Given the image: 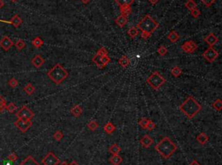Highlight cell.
Wrapping results in <instances>:
<instances>
[{
  "label": "cell",
  "mask_w": 222,
  "mask_h": 165,
  "mask_svg": "<svg viewBox=\"0 0 222 165\" xmlns=\"http://www.w3.org/2000/svg\"><path fill=\"white\" fill-rule=\"evenodd\" d=\"M177 146L175 145L169 137H163L158 144L155 145V150L163 156L165 159L169 158L171 156L174 154V152L176 150Z\"/></svg>",
  "instance_id": "1"
},
{
  "label": "cell",
  "mask_w": 222,
  "mask_h": 165,
  "mask_svg": "<svg viewBox=\"0 0 222 165\" xmlns=\"http://www.w3.org/2000/svg\"><path fill=\"white\" fill-rule=\"evenodd\" d=\"M180 109L188 118H193L201 111V107L194 98L189 96L180 106Z\"/></svg>",
  "instance_id": "2"
},
{
  "label": "cell",
  "mask_w": 222,
  "mask_h": 165,
  "mask_svg": "<svg viewBox=\"0 0 222 165\" xmlns=\"http://www.w3.org/2000/svg\"><path fill=\"white\" fill-rule=\"evenodd\" d=\"M47 75L54 83L59 85L68 77V72L60 63H58L49 71Z\"/></svg>",
  "instance_id": "3"
},
{
  "label": "cell",
  "mask_w": 222,
  "mask_h": 165,
  "mask_svg": "<svg viewBox=\"0 0 222 165\" xmlns=\"http://www.w3.org/2000/svg\"><path fill=\"white\" fill-rule=\"evenodd\" d=\"M158 26H159V23L153 19L149 15H146L144 18L137 23L136 28L137 29L142 30V32H145V33L151 35L156 30Z\"/></svg>",
  "instance_id": "4"
},
{
  "label": "cell",
  "mask_w": 222,
  "mask_h": 165,
  "mask_svg": "<svg viewBox=\"0 0 222 165\" xmlns=\"http://www.w3.org/2000/svg\"><path fill=\"white\" fill-rule=\"evenodd\" d=\"M166 82V80L158 72H154L147 79V83L155 90H158Z\"/></svg>",
  "instance_id": "5"
},
{
  "label": "cell",
  "mask_w": 222,
  "mask_h": 165,
  "mask_svg": "<svg viewBox=\"0 0 222 165\" xmlns=\"http://www.w3.org/2000/svg\"><path fill=\"white\" fill-rule=\"evenodd\" d=\"M16 116L18 118H23V119H28L31 120V118L34 117V112L26 106H24L20 108L16 113Z\"/></svg>",
  "instance_id": "6"
},
{
  "label": "cell",
  "mask_w": 222,
  "mask_h": 165,
  "mask_svg": "<svg viewBox=\"0 0 222 165\" xmlns=\"http://www.w3.org/2000/svg\"><path fill=\"white\" fill-rule=\"evenodd\" d=\"M14 125L18 129H19L22 132H26L32 126V122L31 120H28V119L18 118V120L14 122Z\"/></svg>",
  "instance_id": "7"
},
{
  "label": "cell",
  "mask_w": 222,
  "mask_h": 165,
  "mask_svg": "<svg viewBox=\"0 0 222 165\" xmlns=\"http://www.w3.org/2000/svg\"><path fill=\"white\" fill-rule=\"evenodd\" d=\"M42 163L44 165H58L60 164V160L53 152H48L42 160Z\"/></svg>",
  "instance_id": "8"
},
{
  "label": "cell",
  "mask_w": 222,
  "mask_h": 165,
  "mask_svg": "<svg viewBox=\"0 0 222 165\" xmlns=\"http://www.w3.org/2000/svg\"><path fill=\"white\" fill-rule=\"evenodd\" d=\"M202 55L207 61H208L209 62H212L215 59L219 56V53L215 49H212V47H209L207 50L204 51Z\"/></svg>",
  "instance_id": "9"
},
{
  "label": "cell",
  "mask_w": 222,
  "mask_h": 165,
  "mask_svg": "<svg viewBox=\"0 0 222 165\" xmlns=\"http://www.w3.org/2000/svg\"><path fill=\"white\" fill-rule=\"evenodd\" d=\"M181 49H182L184 52L191 54V53H193L196 49H198V45H197V43H195L193 41H187V42H185L183 44L181 45Z\"/></svg>",
  "instance_id": "10"
},
{
  "label": "cell",
  "mask_w": 222,
  "mask_h": 165,
  "mask_svg": "<svg viewBox=\"0 0 222 165\" xmlns=\"http://www.w3.org/2000/svg\"><path fill=\"white\" fill-rule=\"evenodd\" d=\"M13 45H14L13 42L7 36H4L3 38L0 40V47L4 51H8Z\"/></svg>",
  "instance_id": "11"
},
{
  "label": "cell",
  "mask_w": 222,
  "mask_h": 165,
  "mask_svg": "<svg viewBox=\"0 0 222 165\" xmlns=\"http://www.w3.org/2000/svg\"><path fill=\"white\" fill-rule=\"evenodd\" d=\"M204 41H205L210 47H212L213 45H215V44L218 42L219 39H218V37H217L214 34L210 33L208 36H207V37L204 38Z\"/></svg>",
  "instance_id": "12"
},
{
  "label": "cell",
  "mask_w": 222,
  "mask_h": 165,
  "mask_svg": "<svg viewBox=\"0 0 222 165\" xmlns=\"http://www.w3.org/2000/svg\"><path fill=\"white\" fill-rule=\"evenodd\" d=\"M31 63H32V65H33L34 67H36V68H38L44 65V58H43L41 55H36L33 58L31 59Z\"/></svg>",
  "instance_id": "13"
},
{
  "label": "cell",
  "mask_w": 222,
  "mask_h": 165,
  "mask_svg": "<svg viewBox=\"0 0 222 165\" xmlns=\"http://www.w3.org/2000/svg\"><path fill=\"white\" fill-rule=\"evenodd\" d=\"M140 143H141V145L143 146L144 148H149L150 146L153 145L154 140H153V138H151L148 135H145V136L141 139Z\"/></svg>",
  "instance_id": "14"
},
{
  "label": "cell",
  "mask_w": 222,
  "mask_h": 165,
  "mask_svg": "<svg viewBox=\"0 0 222 165\" xmlns=\"http://www.w3.org/2000/svg\"><path fill=\"white\" fill-rule=\"evenodd\" d=\"M9 23H10V24H12L15 28H18V27H19L20 25H21V23H23V20H22V18H20L18 14H16V15H14L11 18V19L10 20Z\"/></svg>",
  "instance_id": "15"
},
{
  "label": "cell",
  "mask_w": 222,
  "mask_h": 165,
  "mask_svg": "<svg viewBox=\"0 0 222 165\" xmlns=\"http://www.w3.org/2000/svg\"><path fill=\"white\" fill-rule=\"evenodd\" d=\"M19 165H40L34 159V157L33 156H28L24 160H23L21 163L19 164Z\"/></svg>",
  "instance_id": "16"
},
{
  "label": "cell",
  "mask_w": 222,
  "mask_h": 165,
  "mask_svg": "<svg viewBox=\"0 0 222 165\" xmlns=\"http://www.w3.org/2000/svg\"><path fill=\"white\" fill-rule=\"evenodd\" d=\"M116 23L120 27V28H122V27H124L126 25V23H127V22H128V18L125 17V16H122V15H120L118 18H116Z\"/></svg>",
  "instance_id": "17"
},
{
  "label": "cell",
  "mask_w": 222,
  "mask_h": 165,
  "mask_svg": "<svg viewBox=\"0 0 222 165\" xmlns=\"http://www.w3.org/2000/svg\"><path fill=\"white\" fill-rule=\"evenodd\" d=\"M70 112L72 113L73 116L78 118L79 116H81V114L83 113V109H82V107H80L79 105H77V106H75L73 108H71Z\"/></svg>",
  "instance_id": "18"
},
{
  "label": "cell",
  "mask_w": 222,
  "mask_h": 165,
  "mask_svg": "<svg viewBox=\"0 0 222 165\" xmlns=\"http://www.w3.org/2000/svg\"><path fill=\"white\" fill-rule=\"evenodd\" d=\"M109 162L113 165H119L122 162V157L119 155H113L109 158Z\"/></svg>",
  "instance_id": "19"
},
{
  "label": "cell",
  "mask_w": 222,
  "mask_h": 165,
  "mask_svg": "<svg viewBox=\"0 0 222 165\" xmlns=\"http://www.w3.org/2000/svg\"><path fill=\"white\" fill-rule=\"evenodd\" d=\"M120 11L122 16L128 17L131 13V7L130 5H125V6H120Z\"/></svg>",
  "instance_id": "20"
},
{
  "label": "cell",
  "mask_w": 222,
  "mask_h": 165,
  "mask_svg": "<svg viewBox=\"0 0 222 165\" xmlns=\"http://www.w3.org/2000/svg\"><path fill=\"white\" fill-rule=\"evenodd\" d=\"M103 130H104V131H105L106 133H108V134H111V133H113V132L115 131L116 126H115L111 122H108V123H107L106 125L104 126Z\"/></svg>",
  "instance_id": "21"
},
{
  "label": "cell",
  "mask_w": 222,
  "mask_h": 165,
  "mask_svg": "<svg viewBox=\"0 0 222 165\" xmlns=\"http://www.w3.org/2000/svg\"><path fill=\"white\" fill-rule=\"evenodd\" d=\"M196 139H197V141H198L200 144H201V145H205V144L208 141V136H207L206 133L201 132V133H200V134L197 136Z\"/></svg>",
  "instance_id": "22"
},
{
  "label": "cell",
  "mask_w": 222,
  "mask_h": 165,
  "mask_svg": "<svg viewBox=\"0 0 222 165\" xmlns=\"http://www.w3.org/2000/svg\"><path fill=\"white\" fill-rule=\"evenodd\" d=\"M118 63H119L122 67L126 68V67H128V66L129 65L130 61H129V59L128 58L126 55H122L121 58L118 60Z\"/></svg>",
  "instance_id": "23"
},
{
  "label": "cell",
  "mask_w": 222,
  "mask_h": 165,
  "mask_svg": "<svg viewBox=\"0 0 222 165\" xmlns=\"http://www.w3.org/2000/svg\"><path fill=\"white\" fill-rule=\"evenodd\" d=\"M108 151L111 154H113V155H118L119 152H121V148H120V146L117 145L116 144H114V145H112L109 147Z\"/></svg>",
  "instance_id": "24"
},
{
  "label": "cell",
  "mask_w": 222,
  "mask_h": 165,
  "mask_svg": "<svg viewBox=\"0 0 222 165\" xmlns=\"http://www.w3.org/2000/svg\"><path fill=\"white\" fill-rule=\"evenodd\" d=\"M167 38L169 39L172 42H175L178 39L180 38V36H179V34L176 32V31H171L168 35H167Z\"/></svg>",
  "instance_id": "25"
},
{
  "label": "cell",
  "mask_w": 222,
  "mask_h": 165,
  "mask_svg": "<svg viewBox=\"0 0 222 165\" xmlns=\"http://www.w3.org/2000/svg\"><path fill=\"white\" fill-rule=\"evenodd\" d=\"M31 43H32V45H33L35 48H40V47L43 46L44 42H43V40L40 38L39 37H35V38L31 41Z\"/></svg>",
  "instance_id": "26"
},
{
  "label": "cell",
  "mask_w": 222,
  "mask_h": 165,
  "mask_svg": "<svg viewBox=\"0 0 222 165\" xmlns=\"http://www.w3.org/2000/svg\"><path fill=\"white\" fill-rule=\"evenodd\" d=\"M24 92H25L28 95H31V94H33V93L35 92V88L32 86L31 83H28V84H26V85L24 86Z\"/></svg>",
  "instance_id": "27"
},
{
  "label": "cell",
  "mask_w": 222,
  "mask_h": 165,
  "mask_svg": "<svg viewBox=\"0 0 222 165\" xmlns=\"http://www.w3.org/2000/svg\"><path fill=\"white\" fill-rule=\"evenodd\" d=\"M181 74H182V70L178 66H175L171 69V74L174 77H179Z\"/></svg>",
  "instance_id": "28"
},
{
  "label": "cell",
  "mask_w": 222,
  "mask_h": 165,
  "mask_svg": "<svg viewBox=\"0 0 222 165\" xmlns=\"http://www.w3.org/2000/svg\"><path fill=\"white\" fill-rule=\"evenodd\" d=\"M116 3L119 6L131 5L134 3V0H116Z\"/></svg>",
  "instance_id": "29"
},
{
  "label": "cell",
  "mask_w": 222,
  "mask_h": 165,
  "mask_svg": "<svg viewBox=\"0 0 222 165\" xmlns=\"http://www.w3.org/2000/svg\"><path fill=\"white\" fill-rule=\"evenodd\" d=\"M185 6H186L187 9H188L189 10H192L197 7V4H196L193 0H188V1L185 4Z\"/></svg>",
  "instance_id": "30"
},
{
  "label": "cell",
  "mask_w": 222,
  "mask_h": 165,
  "mask_svg": "<svg viewBox=\"0 0 222 165\" xmlns=\"http://www.w3.org/2000/svg\"><path fill=\"white\" fill-rule=\"evenodd\" d=\"M25 46H26V44H25L24 41L22 40V39H18V40L17 41V42L15 43V47L17 48L18 50H19V51L20 50H22L23 49H24Z\"/></svg>",
  "instance_id": "31"
},
{
  "label": "cell",
  "mask_w": 222,
  "mask_h": 165,
  "mask_svg": "<svg viewBox=\"0 0 222 165\" xmlns=\"http://www.w3.org/2000/svg\"><path fill=\"white\" fill-rule=\"evenodd\" d=\"M128 35L131 38H135V37L138 35V29L136 27H131L130 29L128 30Z\"/></svg>",
  "instance_id": "32"
},
{
  "label": "cell",
  "mask_w": 222,
  "mask_h": 165,
  "mask_svg": "<svg viewBox=\"0 0 222 165\" xmlns=\"http://www.w3.org/2000/svg\"><path fill=\"white\" fill-rule=\"evenodd\" d=\"M98 127H99V125L97 124V122L95 121V120H91V121H89L88 123V128L90 131H96Z\"/></svg>",
  "instance_id": "33"
},
{
  "label": "cell",
  "mask_w": 222,
  "mask_h": 165,
  "mask_svg": "<svg viewBox=\"0 0 222 165\" xmlns=\"http://www.w3.org/2000/svg\"><path fill=\"white\" fill-rule=\"evenodd\" d=\"M5 109H6V110H7L10 113H13V112H15L18 110V107L15 106V104H14V103L10 102V104L6 105Z\"/></svg>",
  "instance_id": "34"
},
{
  "label": "cell",
  "mask_w": 222,
  "mask_h": 165,
  "mask_svg": "<svg viewBox=\"0 0 222 165\" xmlns=\"http://www.w3.org/2000/svg\"><path fill=\"white\" fill-rule=\"evenodd\" d=\"M212 107L217 110V111H221L222 109V101L221 99H216L213 103H212Z\"/></svg>",
  "instance_id": "35"
},
{
  "label": "cell",
  "mask_w": 222,
  "mask_h": 165,
  "mask_svg": "<svg viewBox=\"0 0 222 165\" xmlns=\"http://www.w3.org/2000/svg\"><path fill=\"white\" fill-rule=\"evenodd\" d=\"M8 84H9V86H10V88H15L18 86V81L15 78H11L10 80L8 81Z\"/></svg>",
  "instance_id": "36"
},
{
  "label": "cell",
  "mask_w": 222,
  "mask_h": 165,
  "mask_svg": "<svg viewBox=\"0 0 222 165\" xmlns=\"http://www.w3.org/2000/svg\"><path fill=\"white\" fill-rule=\"evenodd\" d=\"M157 53L160 55H165L167 53V49L165 46H160L158 49H157Z\"/></svg>",
  "instance_id": "37"
},
{
  "label": "cell",
  "mask_w": 222,
  "mask_h": 165,
  "mask_svg": "<svg viewBox=\"0 0 222 165\" xmlns=\"http://www.w3.org/2000/svg\"><path fill=\"white\" fill-rule=\"evenodd\" d=\"M53 137L55 138V140H57V141H60V140L63 137V132H62V131H57L54 133Z\"/></svg>",
  "instance_id": "38"
},
{
  "label": "cell",
  "mask_w": 222,
  "mask_h": 165,
  "mask_svg": "<svg viewBox=\"0 0 222 165\" xmlns=\"http://www.w3.org/2000/svg\"><path fill=\"white\" fill-rule=\"evenodd\" d=\"M6 107V101L4 98L0 95V112H3Z\"/></svg>",
  "instance_id": "39"
},
{
  "label": "cell",
  "mask_w": 222,
  "mask_h": 165,
  "mask_svg": "<svg viewBox=\"0 0 222 165\" xmlns=\"http://www.w3.org/2000/svg\"><path fill=\"white\" fill-rule=\"evenodd\" d=\"M148 122V119L146 118H142L141 120L139 121V125L141 126V127L142 129H146V126H147V124Z\"/></svg>",
  "instance_id": "40"
},
{
  "label": "cell",
  "mask_w": 222,
  "mask_h": 165,
  "mask_svg": "<svg viewBox=\"0 0 222 165\" xmlns=\"http://www.w3.org/2000/svg\"><path fill=\"white\" fill-rule=\"evenodd\" d=\"M191 11V15H192V17L194 18H198L199 17H200V15H201V11L200 10H198L197 8H195V9H193V10H190Z\"/></svg>",
  "instance_id": "41"
},
{
  "label": "cell",
  "mask_w": 222,
  "mask_h": 165,
  "mask_svg": "<svg viewBox=\"0 0 222 165\" xmlns=\"http://www.w3.org/2000/svg\"><path fill=\"white\" fill-rule=\"evenodd\" d=\"M7 159H8L9 161H10V162L14 163V162H16V161H17V159H18V156L16 155L14 152H11L10 155L8 156Z\"/></svg>",
  "instance_id": "42"
},
{
  "label": "cell",
  "mask_w": 222,
  "mask_h": 165,
  "mask_svg": "<svg viewBox=\"0 0 222 165\" xmlns=\"http://www.w3.org/2000/svg\"><path fill=\"white\" fill-rule=\"evenodd\" d=\"M146 128H147L148 130L151 131V130H153V129H155V124L152 121V120H149V119H148V124H147Z\"/></svg>",
  "instance_id": "43"
},
{
  "label": "cell",
  "mask_w": 222,
  "mask_h": 165,
  "mask_svg": "<svg viewBox=\"0 0 222 165\" xmlns=\"http://www.w3.org/2000/svg\"><path fill=\"white\" fill-rule=\"evenodd\" d=\"M203 4L207 6V7H210L212 4L215 3V0H201Z\"/></svg>",
  "instance_id": "44"
},
{
  "label": "cell",
  "mask_w": 222,
  "mask_h": 165,
  "mask_svg": "<svg viewBox=\"0 0 222 165\" xmlns=\"http://www.w3.org/2000/svg\"><path fill=\"white\" fill-rule=\"evenodd\" d=\"M97 54L99 55H102V56L103 55H108V51H107V49L105 48H101L97 51Z\"/></svg>",
  "instance_id": "45"
},
{
  "label": "cell",
  "mask_w": 222,
  "mask_h": 165,
  "mask_svg": "<svg viewBox=\"0 0 222 165\" xmlns=\"http://www.w3.org/2000/svg\"><path fill=\"white\" fill-rule=\"evenodd\" d=\"M151 37V35H149V34H148V33H145V32H142V37L143 39L148 38V37Z\"/></svg>",
  "instance_id": "46"
},
{
  "label": "cell",
  "mask_w": 222,
  "mask_h": 165,
  "mask_svg": "<svg viewBox=\"0 0 222 165\" xmlns=\"http://www.w3.org/2000/svg\"><path fill=\"white\" fill-rule=\"evenodd\" d=\"M158 1H159V0H148V2H149L150 4H157V3H158Z\"/></svg>",
  "instance_id": "47"
},
{
  "label": "cell",
  "mask_w": 222,
  "mask_h": 165,
  "mask_svg": "<svg viewBox=\"0 0 222 165\" xmlns=\"http://www.w3.org/2000/svg\"><path fill=\"white\" fill-rule=\"evenodd\" d=\"M189 165H201V164H199L196 160H193V162H192V163H191Z\"/></svg>",
  "instance_id": "48"
},
{
  "label": "cell",
  "mask_w": 222,
  "mask_h": 165,
  "mask_svg": "<svg viewBox=\"0 0 222 165\" xmlns=\"http://www.w3.org/2000/svg\"><path fill=\"white\" fill-rule=\"evenodd\" d=\"M4 165H12V162H10V161H5L4 163Z\"/></svg>",
  "instance_id": "49"
},
{
  "label": "cell",
  "mask_w": 222,
  "mask_h": 165,
  "mask_svg": "<svg viewBox=\"0 0 222 165\" xmlns=\"http://www.w3.org/2000/svg\"><path fill=\"white\" fill-rule=\"evenodd\" d=\"M4 1H3V0H0V9H2V8L4 7Z\"/></svg>",
  "instance_id": "50"
},
{
  "label": "cell",
  "mask_w": 222,
  "mask_h": 165,
  "mask_svg": "<svg viewBox=\"0 0 222 165\" xmlns=\"http://www.w3.org/2000/svg\"><path fill=\"white\" fill-rule=\"evenodd\" d=\"M81 1H82V3H83V4H87L88 3H89V2L90 0H81Z\"/></svg>",
  "instance_id": "51"
},
{
  "label": "cell",
  "mask_w": 222,
  "mask_h": 165,
  "mask_svg": "<svg viewBox=\"0 0 222 165\" xmlns=\"http://www.w3.org/2000/svg\"><path fill=\"white\" fill-rule=\"evenodd\" d=\"M69 165H79V164H78L76 162V161H72V162L70 163V164H69Z\"/></svg>",
  "instance_id": "52"
},
{
  "label": "cell",
  "mask_w": 222,
  "mask_h": 165,
  "mask_svg": "<svg viewBox=\"0 0 222 165\" xmlns=\"http://www.w3.org/2000/svg\"><path fill=\"white\" fill-rule=\"evenodd\" d=\"M59 165H69L67 164V162H63V163H60Z\"/></svg>",
  "instance_id": "53"
},
{
  "label": "cell",
  "mask_w": 222,
  "mask_h": 165,
  "mask_svg": "<svg viewBox=\"0 0 222 165\" xmlns=\"http://www.w3.org/2000/svg\"><path fill=\"white\" fill-rule=\"evenodd\" d=\"M11 2H16V1H18V0H10Z\"/></svg>",
  "instance_id": "54"
}]
</instances>
